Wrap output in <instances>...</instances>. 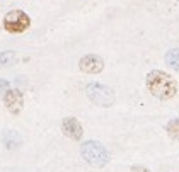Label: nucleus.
<instances>
[{"mask_svg":"<svg viewBox=\"0 0 179 172\" xmlns=\"http://www.w3.org/2000/svg\"><path fill=\"white\" fill-rule=\"evenodd\" d=\"M147 89L157 99L167 101V99H172L177 94V82L170 75H167L166 72L153 70V72H150L147 75Z\"/></svg>","mask_w":179,"mask_h":172,"instance_id":"obj_1","label":"nucleus"},{"mask_svg":"<svg viewBox=\"0 0 179 172\" xmlns=\"http://www.w3.org/2000/svg\"><path fill=\"white\" fill-rule=\"evenodd\" d=\"M80 153H82L84 160L94 167H104L109 162V152L106 150V146L99 142H85L80 146Z\"/></svg>","mask_w":179,"mask_h":172,"instance_id":"obj_2","label":"nucleus"},{"mask_svg":"<svg viewBox=\"0 0 179 172\" xmlns=\"http://www.w3.org/2000/svg\"><path fill=\"white\" fill-rule=\"evenodd\" d=\"M85 94L87 97L97 106H102V108H109L114 104V91L109 89L106 85H101V84H89L85 87Z\"/></svg>","mask_w":179,"mask_h":172,"instance_id":"obj_3","label":"nucleus"},{"mask_svg":"<svg viewBox=\"0 0 179 172\" xmlns=\"http://www.w3.org/2000/svg\"><path fill=\"white\" fill-rule=\"evenodd\" d=\"M31 26V19L24 10H10V12L5 14L4 17V29L7 33H12V34H19V33H24L27 27Z\"/></svg>","mask_w":179,"mask_h":172,"instance_id":"obj_4","label":"nucleus"},{"mask_svg":"<svg viewBox=\"0 0 179 172\" xmlns=\"http://www.w3.org/2000/svg\"><path fill=\"white\" fill-rule=\"evenodd\" d=\"M4 102L9 109V112L12 114H19L22 111V106H24V97H22V92L17 89H9V91L4 94Z\"/></svg>","mask_w":179,"mask_h":172,"instance_id":"obj_5","label":"nucleus"},{"mask_svg":"<svg viewBox=\"0 0 179 172\" xmlns=\"http://www.w3.org/2000/svg\"><path fill=\"white\" fill-rule=\"evenodd\" d=\"M79 67L80 70H82L84 73H99L102 72V68H104V61H102V58L97 55H85L84 58H80L79 61Z\"/></svg>","mask_w":179,"mask_h":172,"instance_id":"obj_6","label":"nucleus"},{"mask_svg":"<svg viewBox=\"0 0 179 172\" xmlns=\"http://www.w3.org/2000/svg\"><path fill=\"white\" fill-rule=\"evenodd\" d=\"M61 131L70 140H80L84 135L82 125L79 123L77 118H65V119L61 121Z\"/></svg>","mask_w":179,"mask_h":172,"instance_id":"obj_7","label":"nucleus"},{"mask_svg":"<svg viewBox=\"0 0 179 172\" xmlns=\"http://www.w3.org/2000/svg\"><path fill=\"white\" fill-rule=\"evenodd\" d=\"M166 61L170 68H174L176 72H179V48L176 50H170L169 53L166 55Z\"/></svg>","mask_w":179,"mask_h":172,"instance_id":"obj_8","label":"nucleus"},{"mask_svg":"<svg viewBox=\"0 0 179 172\" xmlns=\"http://www.w3.org/2000/svg\"><path fill=\"white\" fill-rule=\"evenodd\" d=\"M17 60V55H15V51H4L0 53V67H9V65H12L14 61Z\"/></svg>","mask_w":179,"mask_h":172,"instance_id":"obj_9","label":"nucleus"},{"mask_svg":"<svg viewBox=\"0 0 179 172\" xmlns=\"http://www.w3.org/2000/svg\"><path fill=\"white\" fill-rule=\"evenodd\" d=\"M166 131L169 133V136H172L174 140H179V119H172L167 123Z\"/></svg>","mask_w":179,"mask_h":172,"instance_id":"obj_10","label":"nucleus"},{"mask_svg":"<svg viewBox=\"0 0 179 172\" xmlns=\"http://www.w3.org/2000/svg\"><path fill=\"white\" fill-rule=\"evenodd\" d=\"M7 91H9V82L4 80V78H0V95H4Z\"/></svg>","mask_w":179,"mask_h":172,"instance_id":"obj_11","label":"nucleus"},{"mask_svg":"<svg viewBox=\"0 0 179 172\" xmlns=\"http://www.w3.org/2000/svg\"><path fill=\"white\" fill-rule=\"evenodd\" d=\"M131 172H150L147 167H143V165H133L131 167Z\"/></svg>","mask_w":179,"mask_h":172,"instance_id":"obj_12","label":"nucleus"}]
</instances>
